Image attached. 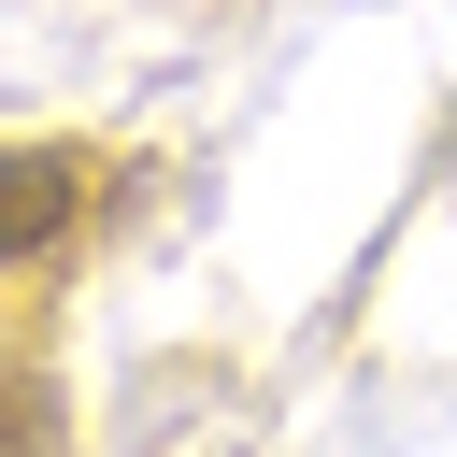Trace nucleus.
I'll return each mask as SVG.
<instances>
[{
	"mask_svg": "<svg viewBox=\"0 0 457 457\" xmlns=\"http://www.w3.org/2000/svg\"><path fill=\"white\" fill-rule=\"evenodd\" d=\"M71 214H86V157H57V143H0V257H43Z\"/></svg>",
	"mask_w": 457,
	"mask_h": 457,
	"instance_id": "f257e3e1",
	"label": "nucleus"
}]
</instances>
